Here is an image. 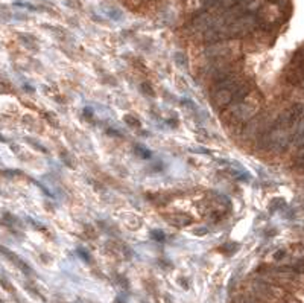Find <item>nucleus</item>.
I'll list each match as a JSON object with an SVG mask.
<instances>
[{
    "instance_id": "39448f33",
    "label": "nucleus",
    "mask_w": 304,
    "mask_h": 303,
    "mask_svg": "<svg viewBox=\"0 0 304 303\" xmlns=\"http://www.w3.org/2000/svg\"><path fill=\"white\" fill-rule=\"evenodd\" d=\"M167 221L176 227H184V226L192 224V218L185 216V215H174L172 218H167Z\"/></svg>"
},
{
    "instance_id": "7ed1b4c3",
    "label": "nucleus",
    "mask_w": 304,
    "mask_h": 303,
    "mask_svg": "<svg viewBox=\"0 0 304 303\" xmlns=\"http://www.w3.org/2000/svg\"><path fill=\"white\" fill-rule=\"evenodd\" d=\"M205 57L210 63H234L242 58V46L239 41L222 40L214 44H208Z\"/></svg>"
},
{
    "instance_id": "f257e3e1",
    "label": "nucleus",
    "mask_w": 304,
    "mask_h": 303,
    "mask_svg": "<svg viewBox=\"0 0 304 303\" xmlns=\"http://www.w3.org/2000/svg\"><path fill=\"white\" fill-rule=\"evenodd\" d=\"M260 102H262L260 93L251 90L240 102L234 104V105H228L225 110H222L221 117L228 125L249 122L252 117H256V114L259 113Z\"/></svg>"
},
{
    "instance_id": "6e6552de",
    "label": "nucleus",
    "mask_w": 304,
    "mask_h": 303,
    "mask_svg": "<svg viewBox=\"0 0 304 303\" xmlns=\"http://www.w3.org/2000/svg\"><path fill=\"white\" fill-rule=\"evenodd\" d=\"M136 151H139V153H140V156H142L143 159H149V157H151V153H149V151H148V149H145V148H142V146H137V148H136Z\"/></svg>"
},
{
    "instance_id": "f03ea898",
    "label": "nucleus",
    "mask_w": 304,
    "mask_h": 303,
    "mask_svg": "<svg viewBox=\"0 0 304 303\" xmlns=\"http://www.w3.org/2000/svg\"><path fill=\"white\" fill-rule=\"evenodd\" d=\"M243 81H245V78H242L240 72H237V73L228 76L224 81H219V82L213 84V89L210 93V102H211L213 108L222 111L228 105H231L233 98H234V92L237 90V87Z\"/></svg>"
},
{
    "instance_id": "1a4fd4ad",
    "label": "nucleus",
    "mask_w": 304,
    "mask_h": 303,
    "mask_svg": "<svg viewBox=\"0 0 304 303\" xmlns=\"http://www.w3.org/2000/svg\"><path fill=\"white\" fill-rule=\"evenodd\" d=\"M142 90H145V95H148V96H154V90L151 87H148V84H142Z\"/></svg>"
},
{
    "instance_id": "0eeeda50",
    "label": "nucleus",
    "mask_w": 304,
    "mask_h": 303,
    "mask_svg": "<svg viewBox=\"0 0 304 303\" xmlns=\"http://www.w3.org/2000/svg\"><path fill=\"white\" fill-rule=\"evenodd\" d=\"M123 119H125V122H126L128 125H131V127H139V125H140V122H139L137 117H134V116H131V114H126Z\"/></svg>"
},
{
    "instance_id": "9d476101",
    "label": "nucleus",
    "mask_w": 304,
    "mask_h": 303,
    "mask_svg": "<svg viewBox=\"0 0 304 303\" xmlns=\"http://www.w3.org/2000/svg\"><path fill=\"white\" fill-rule=\"evenodd\" d=\"M152 235H154L155 238H158L157 241H163V238H164V235H163L161 232H154V233H152Z\"/></svg>"
},
{
    "instance_id": "20e7f679",
    "label": "nucleus",
    "mask_w": 304,
    "mask_h": 303,
    "mask_svg": "<svg viewBox=\"0 0 304 303\" xmlns=\"http://www.w3.org/2000/svg\"><path fill=\"white\" fill-rule=\"evenodd\" d=\"M257 26V20L254 15L251 14H243L239 19H236L234 22L224 25L222 26V32L225 40H233V38H243L248 37L254 32Z\"/></svg>"
},
{
    "instance_id": "423d86ee",
    "label": "nucleus",
    "mask_w": 304,
    "mask_h": 303,
    "mask_svg": "<svg viewBox=\"0 0 304 303\" xmlns=\"http://www.w3.org/2000/svg\"><path fill=\"white\" fill-rule=\"evenodd\" d=\"M174 60H175V63H176L178 67H187V60H185V55H184L182 52H176L175 57H174Z\"/></svg>"
}]
</instances>
